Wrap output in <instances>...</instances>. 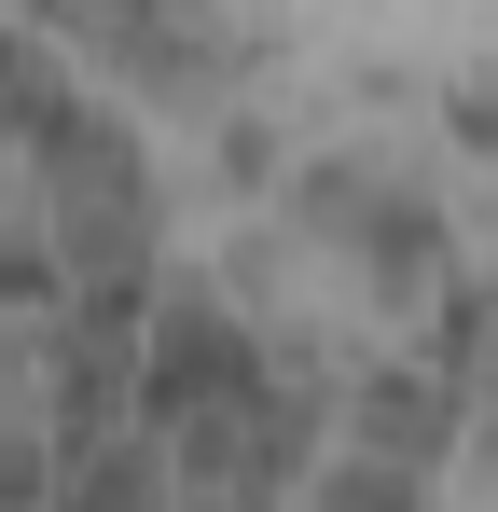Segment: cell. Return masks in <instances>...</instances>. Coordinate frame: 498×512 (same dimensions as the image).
I'll return each instance as SVG.
<instances>
[{
  "instance_id": "1",
  "label": "cell",
  "mask_w": 498,
  "mask_h": 512,
  "mask_svg": "<svg viewBox=\"0 0 498 512\" xmlns=\"http://www.w3.org/2000/svg\"><path fill=\"white\" fill-rule=\"evenodd\" d=\"M70 111H83V97L56 84V56H42L28 28H0V153H42Z\"/></svg>"
},
{
  "instance_id": "2",
  "label": "cell",
  "mask_w": 498,
  "mask_h": 512,
  "mask_svg": "<svg viewBox=\"0 0 498 512\" xmlns=\"http://www.w3.org/2000/svg\"><path fill=\"white\" fill-rule=\"evenodd\" d=\"M360 443L402 457V471H429V457H443V388H429V374H374V388H360Z\"/></svg>"
},
{
  "instance_id": "3",
  "label": "cell",
  "mask_w": 498,
  "mask_h": 512,
  "mask_svg": "<svg viewBox=\"0 0 498 512\" xmlns=\"http://www.w3.org/2000/svg\"><path fill=\"white\" fill-rule=\"evenodd\" d=\"M457 139L498 167V70H471V84H457Z\"/></svg>"
}]
</instances>
